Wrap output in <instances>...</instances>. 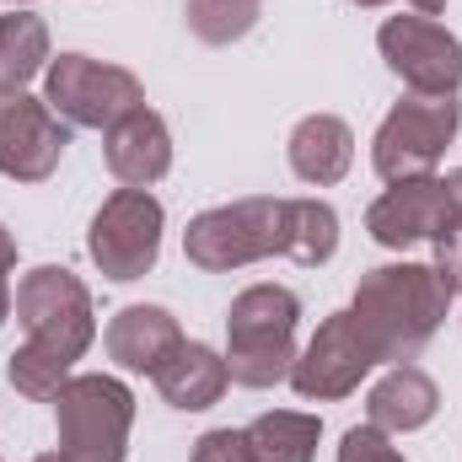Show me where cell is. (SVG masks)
<instances>
[{
	"label": "cell",
	"instance_id": "6da1fadb",
	"mask_svg": "<svg viewBox=\"0 0 462 462\" xmlns=\"http://www.w3.org/2000/svg\"><path fill=\"white\" fill-rule=\"evenodd\" d=\"M447 307H452V291L441 285V274L430 263H409V258L371 269L349 301V312H355L360 334L371 339L376 360H393V365L414 360L436 339Z\"/></svg>",
	"mask_w": 462,
	"mask_h": 462
},
{
	"label": "cell",
	"instance_id": "7a4b0ae2",
	"mask_svg": "<svg viewBox=\"0 0 462 462\" xmlns=\"http://www.w3.org/2000/svg\"><path fill=\"white\" fill-rule=\"evenodd\" d=\"M301 301L291 285H247L226 312V371L236 387H274L296 365Z\"/></svg>",
	"mask_w": 462,
	"mask_h": 462
},
{
	"label": "cell",
	"instance_id": "3957f363",
	"mask_svg": "<svg viewBox=\"0 0 462 462\" xmlns=\"http://www.w3.org/2000/svg\"><path fill=\"white\" fill-rule=\"evenodd\" d=\"M54 425H60V452L70 462H124L129 425H134V393L103 371L70 376L54 398Z\"/></svg>",
	"mask_w": 462,
	"mask_h": 462
},
{
	"label": "cell",
	"instance_id": "277c9868",
	"mask_svg": "<svg viewBox=\"0 0 462 462\" xmlns=\"http://www.w3.org/2000/svg\"><path fill=\"white\" fill-rule=\"evenodd\" d=\"M462 129V103L457 97H425L409 92L403 103H393V114L382 118L376 140H371V167L382 183H403V178H430L447 156V145Z\"/></svg>",
	"mask_w": 462,
	"mask_h": 462
},
{
	"label": "cell",
	"instance_id": "5b68a950",
	"mask_svg": "<svg viewBox=\"0 0 462 462\" xmlns=\"http://www.w3.org/2000/svg\"><path fill=\"white\" fill-rule=\"evenodd\" d=\"M16 318L27 328V345H43L60 360H81L97 339V312L92 291L65 269V263H38L16 285Z\"/></svg>",
	"mask_w": 462,
	"mask_h": 462
},
{
	"label": "cell",
	"instance_id": "8992f818",
	"mask_svg": "<svg viewBox=\"0 0 462 462\" xmlns=\"http://www.w3.org/2000/svg\"><path fill=\"white\" fill-rule=\"evenodd\" d=\"M43 103L70 129H114L118 118L145 108V87L108 60L92 54H60L43 70Z\"/></svg>",
	"mask_w": 462,
	"mask_h": 462
},
{
	"label": "cell",
	"instance_id": "52a82bcc",
	"mask_svg": "<svg viewBox=\"0 0 462 462\" xmlns=\"http://www.w3.org/2000/svg\"><path fill=\"white\" fill-rule=\"evenodd\" d=\"M162 226H167V210L151 189H118L103 199V210L92 216L87 231V253L92 263L103 269V280L129 285L140 274L156 269L162 258Z\"/></svg>",
	"mask_w": 462,
	"mask_h": 462
},
{
	"label": "cell",
	"instance_id": "ba28073f",
	"mask_svg": "<svg viewBox=\"0 0 462 462\" xmlns=\"http://www.w3.org/2000/svg\"><path fill=\"white\" fill-rule=\"evenodd\" d=\"M183 253L205 274L247 269L258 258L280 253V199H236L194 216L183 231Z\"/></svg>",
	"mask_w": 462,
	"mask_h": 462
},
{
	"label": "cell",
	"instance_id": "9c48e42d",
	"mask_svg": "<svg viewBox=\"0 0 462 462\" xmlns=\"http://www.w3.org/2000/svg\"><path fill=\"white\" fill-rule=\"evenodd\" d=\"M387 70L425 97H457L462 87V43L430 16H387L376 32Z\"/></svg>",
	"mask_w": 462,
	"mask_h": 462
},
{
	"label": "cell",
	"instance_id": "30bf717a",
	"mask_svg": "<svg viewBox=\"0 0 462 462\" xmlns=\"http://www.w3.org/2000/svg\"><path fill=\"white\" fill-rule=\"evenodd\" d=\"M376 365H382L376 349L360 334L355 312L345 307V312H334V318L307 339V349L296 355V365H291L285 382H291L301 398H312V403H334V398H349Z\"/></svg>",
	"mask_w": 462,
	"mask_h": 462
},
{
	"label": "cell",
	"instance_id": "8fae6325",
	"mask_svg": "<svg viewBox=\"0 0 462 462\" xmlns=\"http://www.w3.org/2000/svg\"><path fill=\"white\" fill-rule=\"evenodd\" d=\"M65 145H70V124L54 114L43 97L0 92V172L5 178H16V183L54 178Z\"/></svg>",
	"mask_w": 462,
	"mask_h": 462
},
{
	"label": "cell",
	"instance_id": "7c38bea8",
	"mask_svg": "<svg viewBox=\"0 0 462 462\" xmlns=\"http://www.w3.org/2000/svg\"><path fill=\"white\" fill-rule=\"evenodd\" d=\"M452 199H447V183L430 172V178H403V183H387V194L365 210V231L371 242L403 253L414 242H436L441 231L452 226Z\"/></svg>",
	"mask_w": 462,
	"mask_h": 462
},
{
	"label": "cell",
	"instance_id": "4fadbf2b",
	"mask_svg": "<svg viewBox=\"0 0 462 462\" xmlns=\"http://www.w3.org/2000/svg\"><path fill=\"white\" fill-rule=\"evenodd\" d=\"M108 172L124 189H151L172 172V134L167 118L151 108H134L108 129Z\"/></svg>",
	"mask_w": 462,
	"mask_h": 462
},
{
	"label": "cell",
	"instance_id": "5bb4252c",
	"mask_svg": "<svg viewBox=\"0 0 462 462\" xmlns=\"http://www.w3.org/2000/svg\"><path fill=\"white\" fill-rule=\"evenodd\" d=\"M103 345H108V355H114V365L156 376L162 360L183 345V328H178V318H172L167 307H145V301H134V307L114 312Z\"/></svg>",
	"mask_w": 462,
	"mask_h": 462
},
{
	"label": "cell",
	"instance_id": "9a60e30c",
	"mask_svg": "<svg viewBox=\"0 0 462 462\" xmlns=\"http://www.w3.org/2000/svg\"><path fill=\"white\" fill-rule=\"evenodd\" d=\"M285 156H291V172L301 183L328 189V183H339L349 167H355V129L334 114H307L291 129Z\"/></svg>",
	"mask_w": 462,
	"mask_h": 462
},
{
	"label": "cell",
	"instance_id": "2e32d148",
	"mask_svg": "<svg viewBox=\"0 0 462 462\" xmlns=\"http://www.w3.org/2000/svg\"><path fill=\"white\" fill-rule=\"evenodd\" d=\"M436 409H441V387L420 371V365H393L376 387H371V398H365V414H371V425L376 430H387V436H409V430H425L430 420H436Z\"/></svg>",
	"mask_w": 462,
	"mask_h": 462
},
{
	"label": "cell",
	"instance_id": "e0dca14e",
	"mask_svg": "<svg viewBox=\"0 0 462 462\" xmlns=\"http://www.w3.org/2000/svg\"><path fill=\"white\" fill-rule=\"evenodd\" d=\"M226 387H231L226 355H216L210 345H194V339H183L156 371V393L183 414H199V409L221 403Z\"/></svg>",
	"mask_w": 462,
	"mask_h": 462
},
{
	"label": "cell",
	"instance_id": "ac0fdd59",
	"mask_svg": "<svg viewBox=\"0 0 462 462\" xmlns=\"http://www.w3.org/2000/svg\"><path fill=\"white\" fill-rule=\"evenodd\" d=\"M339 253V216L323 199H280V258L291 263H328Z\"/></svg>",
	"mask_w": 462,
	"mask_h": 462
},
{
	"label": "cell",
	"instance_id": "d6986e66",
	"mask_svg": "<svg viewBox=\"0 0 462 462\" xmlns=\"http://www.w3.org/2000/svg\"><path fill=\"white\" fill-rule=\"evenodd\" d=\"M242 441H247L253 462H312L318 441H323V420L301 414V409H274V414H258L242 430Z\"/></svg>",
	"mask_w": 462,
	"mask_h": 462
},
{
	"label": "cell",
	"instance_id": "ffe728a7",
	"mask_svg": "<svg viewBox=\"0 0 462 462\" xmlns=\"http://www.w3.org/2000/svg\"><path fill=\"white\" fill-rule=\"evenodd\" d=\"M38 70H49V27L32 11L0 16V92H22Z\"/></svg>",
	"mask_w": 462,
	"mask_h": 462
},
{
	"label": "cell",
	"instance_id": "44dd1931",
	"mask_svg": "<svg viewBox=\"0 0 462 462\" xmlns=\"http://www.w3.org/2000/svg\"><path fill=\"white\" fill-rule=\"evenodd\" d=\"M258 11H263V0H189V5H183L189 32H194L199 43H216V49L247 38V32L258 27Z\"/></svg>",
	"mask_w": 462,
	"mask_h": 462
},
{
	"label": "cell",
	"instance_id": "7402d4cb",
	"mask_svg": "<svg viewBox=\"0 0 462 462\" xmlns=\"http://www.w3.org/2000/svg\"><path fill=\"white\" fill-rule=\"evenodd\" d=\"M5 382H11L22 398H32V403H54L60 387L70 382V360L49 355L43 345H22V349L5 355Z\"/></svg>",
	"mask_w": 462,
	"mask_h": 462
},
{
	"label": "cell",
	"instance_id": "603a6c76",
	"mask_svg": "<svg viewBox=\"0 0 462 462\" xmlns=\"http://www.w3.org/2000/svg\"><path fill=\"white\" fill-rule=\"evenodd\" d=\"M339 462H409V457L393 447L387 430H376V425L365 420V425L345 430V441H339Z\"/></svg>",
	"mask_w": 462,
	"mask_h": 462
},
{
	"label": "cell",
	"instance_id": "cb8c5ba5",
	"mask_svg": "<svg viewBox=\"0 0 462 462\" xmlns=\"http://www.w3.org/2000/svg\"><path fill=\"white\" fill-rule=\"evenodd\" d=\"M430 269L441 274V285L452 296H462V221H452V226L436 236V263Z\"/></svg>",
	"mask_w": 462,
	"mask_h": 462
},
{
	"label": "cell",
	"instance_id": "d4e9b609",
	"mask_svg": "<svg viewBox=\"0 0 462 462\" xmlns=\"http://www.w3.org/2000/svg\"><path fill=\"white\" fill-rule=\"evenodd\" d=\"M194 462H253V452H247L242 430H205L194 441Z\"/></svg>",
	"mask_w": 462,
	"mask_h": 462
},
{
	"label": "cell",
	"instance_id": "484cf974",
	"mask_svg": "<svg viewBox=\"0 0 462 462\" xmlns=\"http://www.w3.org/2000/svg\"><path fill=\"white\" fill-rule=\"evenodd\" d=\"M11 269H16V236H11V231L0 226V280H5Z\"/></svg>",
	"mask_w": 462,
	"mask_h": 462
},
{
	"label": "cell",
	"instance_id": "4316f807",
	"mask_svg": "<svg viewBox=\"0 0 462 462\" xmlns=\"http://www.w3.org/2000/svg\"><path fill=\"white\" fill-rule=\"evenodd\" d=\"M409 5H414L420 16H436V11H447V0H409Z\"/></svg>",
	"mask_w": 462,
	"mask_h": 462
},
{
	"label": "cell",
	"instance_id": "83f0119b",
	"mask_svg": "<svg viewBox=\"0 0 462 462\" xmlns=\"http://www.w3.org/2000/svg\"><path fill=\"white\" fill-rule=\"evenodd\" d=\"M5 318H11V285L0 280V323H5Z\"/></svg>",
	"mask_w": 462,
	"mask_h": 462
},
{
	"label": "cell",
	"instance_id": "f1b7e54d",
	"mask_svg": "<svg viewBox=\"0 0 462 462\" xmlns=\"http://www.w3.org/2000/svg\"><path fill=\"white\" fill-rule=\"evenodd\" d=\"M349 5H360V11H376V5H387V0H349Z\"/></svg>",
	"mask_w": 462,
	"mask_h": 462
},
{
	"label": "cell",
	"instance_id": "f546056e",
	"mask_svg": "<svg viewBox=\"0 0 462 462\" xmlns=\"http://www.w3.org/2000/svg\"><path fill=\"white\" fill-rule=\"evenodd\" d=\"M32 462H70L65 452H43V457H32Z\"/></svg>",
	"mask_w": 462,
	"mask_h": 462
},
{
	"label": "cell",
	"instance_id": "4dcf8cb0",
	"mask_svg": "<svg viewBox=\"0 0 462 462\" xmlns=\"http://www.w3.org/2000/svg\"><path fill=\"white\" fill-rule=\"evenodd\" d=\"M11 5H22V0H11Z\"/></svg>",
	"mask_w": 462,
	"mask_h": 462
}]
</instances>
